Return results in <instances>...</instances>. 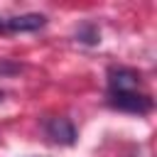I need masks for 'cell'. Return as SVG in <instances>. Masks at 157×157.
<instances>
[{
	"label": "cell",
	"instance_id": "3",
	"mask_svg": "<svg viewBox=\"0 0 157 157\" xmlns=\"http://www.w3.org/2000/svg\"><path fill=\"white\" fill-rule=\"evenodd\" d=\"M44 132L56 145H66L69 147V145L76 142V128H74V123L69 118H61V115L44 120Z\"/></svg>",
	"mask_w": 157,
	"mask_h": 157
},
{
	"label": "cell",
	"instance_id": "4",
	"mask_svg": "<svg viewBox=\"0 0 157 157\" xmlns=\"http://www.w3.org/2000/svg\"><path fill=\"white\" fill-rule=\"evenodd\" d=\"M7 20V32H34L39 27H44L47 17L39 12H27V15H17V17H5Z\"/></svg>",
	"mask_w": 157,
	"mask_h": 157
},
{
	"label": "cell",
	"instance_id": "2",
	"mask_svg": "<svg viewBox=\"0 0 157 157\" xmlns=\"http://www.w3.org/2000/svg\"><path fill=\"white\" fill-rule=\"evenodd\" d=\"M140 74L130 66H110L108 69V93L118 91H137Z\"/></svg>",
	"mask_w": 157,
	"mask_h": 157
},
{
	"label": "cell",
	"instance_id": "6",
	"mask_svg": "<svg viewBox=\"0 0 157 157\" xmlns=\"http://www.w3.org/2000/svg\"><path fill=\"white\" fill-rule=\"evenodd\" d=\"M0 32H7V20L0 17Z\"/></svg>",
	"mask_w": 157,
	"mask_h": 157
},
{
	"label": "cell",
	"instance_id": "5",
	"mask_svg": "<svg viewBox=\"0 0 157 157\" xmlns=\"http://www.w3.org/2000/svg\"><path fill=\"white\" fill-rule=\"evenodd\" d=\"M76 39L83 42V44H98V42H101V32H98V27H96L93 22H86V25L78 27Z\"/></svg>",
	"mask_w": 157,
	"mask_h": 157
},
{
	"label": "cell",
	"instance_id": "1",
	"mask_svg": "<svg viewBox=\"0 0 157 157\" xmlns=\"http://www.w3.org/2000/svg\"><path fill=\"white\" fill-rule=\"evenodd\" d=\"M108 105L123 113H135V115H147L152 110V98L137 91H118L108 93Z\"/></svg>",
	"mask_w": 157,
	"mask_h": 157
}]
</instances>
